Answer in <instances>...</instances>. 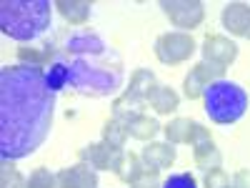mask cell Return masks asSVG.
Returning <instances> with one entry per match:
<instances>
[{
	"label": "cell",
	"mask_w": 250,
	"mask_h": 188,
	"mask_svg": "<svg viewBox=\"0 0 250 188\" xmlns=\"http://www.w3.org/2000/svg\"><path fill=\"white\" fill-rule=\"evenodd\" d=\"M55 98L43 68L5 66L0 70V156L18 161L35 153L50 133Z\"/></svg>",
	"instance_id": "obj_1"
},
{
	"label": "cell",
	"mask_w": 250,
	"mask_h": 188,
	"mask_svg": "<svg viewBox=\"0 0 250 188\" xmlns=\"http://www.w3.org/2000/svg\"><path fill=\"white\" fill-rule=\"evenodd\" d=\"M65 50L73 55L70 86L83 95H110L123 80V63L115 50L95 33H75L65 40Z\"/></svg>",
	"instance_id": "obj_2"
},
{
	"label": "cell",
	"mask_w": 250,
	"mask_h": 188,
	"mask_svg": "<svg viewBox=\"0 0 250 188\" xmlns=\"http://www.w3.org/2000/svg\"><path fill=\"white\" fill-rule=\"evenodd\" d=\"M50 3L48 0H3L0 3V28L13 40H35L50 28Z\"/></svg>",
	"instance_id": "obj_3"
},
{
	"label": "cell",
	"mask_w": 250,
	"mask_h": 188,
	"mask_svg": "<svg viewBox=\"0 0 250 188\" xmlns=\"http://www.w3.org/2000/svg\"><path fill=\"white\" fill-rule=\"evenodd\" d=\"M205 111L210 116V120L220 125H230L240 120L248 111V95L238 83L230 80H218L205 91Z\"/></svg>",
	"instance_id": "obj_4"
},
{
	"label": "cell",
	"mask_w": 250,
	"mask_h": 188,
	"mask_svg": "<svg viewBox=\"0 0 250 188\" xmlns=\"http://www.w3.org/2000/svg\"><path fill=\"white\" fill-rule=\"evenodd\" d=\"M153 88H155V75L145 68H138L130 78V88L113 103V118L123 123L128 116L140 113L143 103H148V95Z\"/></svg>",
	"instance_id": "obj_5"
},
{
	"label": "cell",
	"mask_w": 250,
	"mask_h": 188,
	"mask_svg": "<svg viewBox=\"0 0 250 188\" xmlns=\"http://www.w3.org/2000/svg\"><path fill=\"white\" fill-rule=\"evenodd\" d=\"M193 53H195V40L190 33H183V30L163 33L155 40V55L165 66H178V63L188 60Z\"/></svg>",
	"instance_id": "obj_6"
},
{
	"label": "cell",
	"mask_w": 250,
	"mask_h": 188,
	"mask_svg": "<svg viewBox=\"0 0 250 188\" xmlns=\"http://www.w3.org/2000/svg\"><path fill=\"white\" fill-rule=\"evenodd\" d=\"M78 156H80V163L90 165L93 171H113L120 178H123V171H125V161H128V156L123 151L110 148L108 143H90L85 148H80Z\"/></svg>",
	"instance_id": "obj_7"
},
{
	"label": "cell",
	"mask_w": 250,
	"mask_h": 188,
	"mask_svg": "<svg viewBox=\"0 0 250 188\" xmlns=\"http://www.w3.org/2000/svg\"><path fill=\"white\" fill-rule=\"evenodd\" d=\"M160 8L165 10V15L170 18V23L175 28H183V33L198 28L205 15L200 0H163Z\"/></svg>",
	"instance_id": "obj_8"
},
{
	"label": "cell",
	"mask_w": 250,
	"mask_h": 188,
	"mask_svg": "<svg viewBox=\"0 0 250 188\" xmlns=\"http://www.w3.org/2000/svg\"><path fill=\"white\" fill-rule=\"evenodd\" d=\"M223 75H225V68H223V66H215V63L200 60L198 66L190 68V73H188V78H185V86H183V88H185V95L190 98V100L203 98L205 91L210 88L213 83L223 80Z\"/></svg>",
	"instance_id": "obj_9"
},
{
	"label": "cell",
	"mask_w": 250,
	"mask_h": 188,
	"mask_svg": "<svg viewBox=\"0 0 250 188\" xmlns=\"http://www.w3.org/2000/svg\"><path fill=\"white\" fill-rule=\"evenodd\" d=\"M235 58H238V46L225 35H208L203 40V60L228 68Z\"/></svg>",
	"instance_id": "obj_10"
},
{
	"label": "cell",
	"mask_w": 250,
	"mask_h": 188,
	"mask_svg": "<svg viewBox=\"0 0 250 188\" xmlns=\"http://www.w3.org/2000/svg\"><path fill=\"white\" fill-rule=\"evenodd\" d=\"M125 168L123 171V181L128 183L130 188H158L160 186V178L155 168H150V165H145L140 156H128V161H125Z\"/></svg>",
	"instance_id": "obj_11"
},
{
	"label": "cell",
	"mask_w": 250,
	"mask_h": 188,
	"mask_svg": "<svg viewBox=\"0 0 250 188\" xmlns=\"http://www.w3.org/2000/svg\"><path fill=\"white\" fill-rule=\"evenodd\" d=\"M223 28L233 35L250 38V5L245 3H228L223 8Z\"/></svg>",
	"instance_id": "obj_12"
},
{
	"label": "cell",
	"mask_w": 250,
	"mask_h": 188,
	"mask_svg": "<svg viewBox=\"0 0 250 188\" xmlns=\"http://www.w3.org/2000/svg\"><path fill=\"white\" fill-rule=\"evenodd\" d=\"M58 188H98V176L90 165L78 163L58 173Z\"/></svg>",
	"instance_id": "obj_13"
},
{
	"label": "cell",
	"mask_w": 250,
	"mask_h": 188,
	"mask_svg": "<svg viewBox=\"0 0 250 188\" xmlns=\"http://www.w3.org/2000/svg\"><path fill=\"white\" fill-rule=\"evenodd\" d=\"M123 125H125V131H128V136H133L138 141H150L160 131V123L155 118H150V116H145V113L128 116V118L123 120Z\"/></svg>",
	"instance_id": "obj_14"
},
{
	"label": "cell",
	"mask_w": 250,
	"mask_h": 188,
	"mask_svg": "<svg viewBox=\"0 0 250 188\" xmlns=\"http://www.w3.org/2000/svg\"><path fill=\"white\" fill-rule=\"evenodd\" d=\"M140 158H143L145 165L160 171V168H168V165L175 161V148H173V143H148L143 148Z\"/></svg>",
	"instance_id": "obj_15"
},
{
	"label": "cell",
	"mask_w": 250,
	"mask_h": 188,
	"mask_svg": "<svg viewBox=\"0 0 250 188\" xmlns=\"http://www.w3.org/2000/svg\"><path fill=\"white\" fill-rule=\"evenodd\" d=\"M53 8H58L60 15L65 18L70 25H83L90 18V3L88 0H55Z\"/></svg>",
	"instance_id": "obj_16"
},
{
	"label": "cell",
	"mask_w": 250,
	"mask_h": 188,
	"mask_svg": "<svg viewBox=\"0 0 250 188\" xmlns=\"http://www.w3.org/2000/svg\"><path fill=\"white\" fill-rule=\"evenodd\" d=\"M148 103H150L158 113L168 116V113H173V111L178 108L180 98H178V93H175L170 86H155V88L150 91V95H148Z\"/></svg>",
	"instance_id": "obj_17"
},
{
	"label": "cell",
	"mask_w": 250,
	"mask_h": 188,
	"mask_svg": "<svg viewBox=\"0 0 250 188\" xmlns=\"http://www.w3.org/2000/svg\"><path fill=\"white\" fill-rule=\"evenodd\" d=\"M193 156H195V165L200 171H213V168H220V151L215 148L213 138L205 141V143H198L193 148Z\"/></svg>",
	"instance_id": "obj_18"
},
{
	"label": "cell",
	"mask_w": 250,
	"mask_h": 188,
	"mask_svg": "<svg viewBox=\"0 0 250 188\" xmlns=\"http://www.w3.org/2000/svg\"><path fill=\"white\" fill-rule=\"evenodd\" d=\"M20 66H33V68H43L53 60V46H40V48H20L18 50Z\"/></svg>",
	"instance_id": "obj_19"
},
{
	"label": "cell",
	"mask_w": 250,
	"mask_h": 188,
	"mask_svg": "<svg viewBox=\"0 0 250 188\" xmlns=\"http://www.w3.org/2000/svg\"><path fill=\"white\" fill-rule=\"evenodd\" d=\"M193 128H195V120L190 118H175L170 120L168 125H165V138H168V143H190V136H193Z\"/></svg>",
	"instance_id": "obj_20"
},
{
	"label": "cell",
	"mask_w": 250,
	"mask_h": 188,
	"mask_svg": "<svg viewBox=\"0 0 250 188\" xmlns=\"http://www.w3.org/2000/svg\"><path fill=\"white\" fill-rule=\"evenodd\" d=\"M70 83V66L68 63H62V60H55L53 66H50V70H48V75H45V86H48V91L50 93H58V91H62Z\"/></svg>",
	"instance_id": "obj_21"
},
{
	"label": "cell",
	"mask_w": 250,
	"mask_h": 188,
	"mask_svg": "<svg viewBox=\"0 0 250 188\" xmlns=\"http://www.w3.org/2000/svg\"><path fill=\"white\" fill-rule=\"evenodd\" d=\"M125 141H128V131H125V125L120 120H108L103 125V143H108L110 148L115 151H123L125 148Z\"/></svg>",
	"instance_id": "obj_22"
},
{
	"label": "cell",
	"mask_w": 250,
	"mask_h": 188,
	"mask_svg": "<svg viewBox=\"0 0 250 188\" xmlns=\"http://www.w3.org/2000/svg\"><path fill=\"white\" fill-rule=\"evenodd\" d=\"M0 188H25L23 176L18 173L13 161H3V171H0Z\"/></svg>",
	"instance_id": "obj_23"
},
{
	"label": "cell",
	"mask_w": 250,
	"mask_h": 188,
	"mask_svg": "<svg viewBox=\"0 0 250 188\" xmlns=\"http://www.w3.org/2000/svg\"><path fill=\"white\" fill-rule=\"evenodd\" d=\"M25 188H58V176H53L48 168H38L30 173Z\"/></svg>",
	"instance_id": "obj_24"
},
{
	"label": "cell",
	"mask_w": 250,
	"mask_h": 188,
	"mask_svg": "<svg viewBox=\"0 0 250 188\" xmlns=\"http://www.w3.org/2000/svg\"><path fill=\"white\" fill-rule=\"evenodd\" d=\"M205 188H228L230 186V178H228V173L223 168H213L205 173V181H203Z\"/></svg>",
	"instance_id": "obj_25"
},
{
	"label": "cell",
	"mask_w": 250,
	"mask_h": 188,
	"mask_svg": "<svg viewBox=\"0 0 250 188\" xmlns=\"http://www.w3.org/2000/svg\"><path fill=\"white\" fill-rule=\"evenodd\" d=\"M163 188H198V183L190 173H173L163 183Z\"/></svg>",
	"instance_id": "obj_26"
},
{
	"label": "cell",
	"mask_w": 250,
	"mask_h": 188,
	"mask_svg": "<svg viewBox=\"0 0 250 188\" xmlns=\"http://www.w3.org/2000/svg\"><path fill=\"white\" fill-rule=\"evenodd\" d=\"M233 186H235V188H250V171H248V168L238 171L235 178H233Z\"/></svg>",
	"instance_id": "obj_27"
},
{
	"label": "cell",
	"mask_w": 250,
	"mask_h": 188,
	"mask_svg": "<svg viewBox=\"0 0 250 188\" xmlns=\"http://www.w3.org/2000/svg\"><path fill=\"white\" fill-rule=\"evenodd\" d=\"M228 188H235V186H233V183H230V186H228Z\"/></svg>",
	"instance_id": "obj_28"
}]
</instances>
